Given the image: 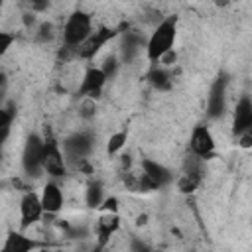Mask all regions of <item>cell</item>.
<instances>
[{"label":"cell","instance_id":"6da1fadb","mask_svg":"<svg viewBox=\"0 0 252 252\" xmlns=\"http://www.w3.org/2000/svg\"><path fill=\"white\" fill-rule=\"evenodd\" d=\"M175 35H177V18L175 16L163 18L156 26V30L152 32V35L146 41V55H148V59L158 63L165 53H169L173 49Z\"/></svg>","mask_w":252,"mask_h":252},{"label":"cell","instance_id":"7a4b0ae2","mask_svg":"<svg viewBox=\"0 0 252 252\" xmlns=\"http://www.w3.org/2000/svg\"><path fill=\"white\" fill-rule=\"evenodd\" d=\"M93 35V20L85 10H75L63 26V41L67 47L77 49Z\"/></svg>","mask_w":252,"mask_h":252},{"label":"cell","instance_id":"3957f363","mask_svg":"<svg viewBox=\"0 0 252 252\" xmlns=\"http://www.w3.org/2000/svg\"><path fill=\"white\" fill-rule=\"evenodd\" d=\"M43 158H45V138H41L39 134H30L22 150L24 171L30 177H39L43 171Z\"/></svg>","mask_w":252,"mask_h":252},{"label":"cell","instance_id":"277c9868","mask_svg":"<svg viewBox=\"0 0 252 252\" xmlns=\"http://www.w3.org/2000/svg\"><path fill=\"white\" fill-rule=\"evenodd\" d=\"M43 171L49 177H63L67 173V159L63 150L59 148V142L51 136L45 134V158H43Z\"/></svg>","mask_w":252,"mask_h":252},{"label":"cell","instance_id":"5b68a950","mask_svg":"<svg viewBox=\"0 0 252 252\" xmlns=\"http://www.w3.org/2000/svg\"><path fill=\"white\" fill-rule=\"evenodd\" d=\"M93 144H94V138H93L91 132H77V134L65 138V142H63L65 159H69L73 163H79V161L87 159V156L93 150Z\"/></svg>","mask_w":252,"mask_h":252},{"label":"cell","instance_id":"8992f818","mask_svg":"<svg viewBox=\"0 0 252 252\" xmlns=\"http://www.w3.org/2000/svg\"><path fill=\"white\" fill-rule=\"evenodd\" d=\"M226 87H228V75L220 73L215 79V83L211 85V91H209V98H207V114H209V118H219L224 112Z\"/></svg>","mask_w":252,"mask_h":252},{"label":"cell","instance_id":"52a82bcc","mask_svg":"<svg viewBox=\"0 0 252 252\" xmlns=\"http://www.w3.org/2000/svg\"><path fill=\"white\" fill-rule=\"evenodd\" d=\"M116 33H118V32H116L114 28H106V26L94 30L93 35H91L83 45H79V47L75 49V55L81 57V59H93V57L102 49V45H104L106 41H110Z\"/></svg>","mask_w":252,"mask_h":252},{"label":"cell","instance_id":"ba28073f","mask_svg":"<svg viewBox=\"0 0 252 252\" xmlns=\"http://www.w3.org/2000/svg\"><path fill=\"white\" fill-rule=\"evenodd\" d=\"M189 148H191L193 156H197L201 159H209L215 154V138H213L211 130L203 124L195 126L191 132V138H189Z\"/></svg>","mask_w":252,"mask_h":252},{"label":"cell","instance_id":"9c48e42d","mask_svg":"<svg viewBox=\"0 0 252 252\" xmlns=\"http://www.w3.org/2000/svg\"><path fill=\"white\" fill-rule=\"evenodd\" d=\"M106 75L102 73L100 67H89L83 75V81L79 85V91L77 94L81 98H98L102 89H104V83H106Z\"/></svg>","mask_w":252,"mask_h":252},{"label":"cell","instance_id":"30bf717a","mask_svg":"<svg viewBox=\"0 0 252 252\" xmlns=\"http://www.w3.org/2000/svg\"><path fill=\"white\" fill-rule=\"evenodd\" d=\"M43 203H41V195L33 193V191H26L22 201H20V219H22V228L32 226L33 222H37L43 215Z\"/></svg>","mask_w":252,"mask_h":252},{"label":"cell","instance_id":"8fae6325","mask_svg":"<svg viewBox=\"0 0 252 252\" xmlns=\"http://www.w3.org/2000/svg\"><path fill=\"white\" fill-rule=\"evenodd\" d=\"M250 128H252V98L244 94L238 98L232 112V134L242 136Z\"/></svg>","mask_w":252,"mask_h":252},{"label":"cell","instance_id":"7c38bea8","mask_svg":"<svg viewBox=\"0 0 252 252\" xmlns=\"http://www.w3.org/2000/svg\"><path fill=\"white\" fill-rule=\"evenodd\" d=\"M120 226V219L116 213H102L96 220V226H94V232H96V246L104 248L110 240V236L118 230Z\"/></svg>","mask_w":252,"mask_h":252},{"label":"cell","instance_id":"4fadbf2b","mask_svg":"<svg viewBox=\"0 0 252 252\" xmlns=\"http://www.w3.org/2000/svg\"><path fill=\"white\" fill-rule=\"evenodd\" d=\"M142 173L159 189V187H163V185H167L169 181H171V171L165 167V165H161V163H158V161H154V159H148V158H144L142 159Z\"/></svg>","mask_w":252,"mask_h":252},{"label":"cell","instance_id":"5bb4252c","mask_svg":"<svg viewBox=\"0 0 252 252\" xmlns=\"http://www.w3.org/2000/svg\"><path fill=\"white\" fill-rule=\"evenodd\" d=\"M37 246L39 244L33 238H30L28 234L10 230L8 236H6V240H4V244H2V250L0 252H32Z\"/></svg>","mask_w":252,"mask_h":252},{"label":"cell","instance_id":"9a60e30c","mask_svg":"<svg viewBox=\"0 0 252 252\" xmlns=\"http://www.w3.org/2000/svg\"><path fill=\"white\" fill-rule=\"evenodd\" d=\"M41 203H43V211L49 213V215H55L63 209V193H61V189L55 181H47L43 185Z\"/></svg>","mask_w":252,"mask_h":252},{"label":"cell","instance_id":"2e32d148","mask_svg":"<svg viewBox=\"0 0 252 252\" xmlns=\"http://www.w3.org/2000/svg\"><path fill=\"white\" fill-rule=\"evenodd\" d=\"M142 47H144V37H140L134 32H126L124 33V39H122V49H120L122 51V61L124 63L132 61L140 53Z\"/></svg>","mask_w":252,"mask_h":252},{"label":"cell","instance_id":"e0dca14e","mask_svg":"<svg viewBox=\"0 0 252 252\" xmlns=\"http://www.w3.org/2000/svg\"><path fill=\"white\" fill-rule=\"evenodd\" d=\"M124 185H126V189L138 191V193H148V191L158 189L144 173H132V171H128V173L124 175Z\"/></svg>","mask_w":252,"mask_h":252},{"label":"cell","instance_id":"ac0fdd59","mask_svg":"<svg viewBox=\"0 0 252 252\" xmlns=\"http://www.w3.org/2000/svg\"><path fill=\"white\" fill-rule=\"evenodd\" d=\"M148 81H150V85L154 87V89H158V91H169L171 89V75H169V71L165 69V67H152V71L148 73Z\"/></svg>","mask_w":252,"mask_h":252},{"label":"cell","instance_id":"d6986e66","mask_svg":"<svg viewBox=\"0 0 252 252\" xmlns=\"http://www.w3.org/2000/svg\"><path fill=\"white\" fill-rule=\"evenodd\" d=\"M85 201L91 209H96L104 203V195H102V183L98 179H93L89 181L87 185V193H85Z\"/></svg>","mask_w":252,"mask_h":252},{"label":"cell","instance_id":"ffe728a7","mask_svg":"<svg viewBox=\"0 0 252 252\" xmlns=\"http://www.w3.org/2000/svg\"><path fill=\"white\" fill-rule=\"evenodd\" d=\"M12 120H14V104L8 102L0 110V142H6L8 140L10 128H12Z\"/></svg>","mask_w":252,"mask_h":252},{"label":"cell","instance_id":"44dd1931","mask_svg":"<svg viewBox=\"0 0 252 252\" xmlns=\"http://www.w3.org/2000/svg\"><path fill=\"white\" fill-rule=\"evenodd\" d=\"M126 138H128V134L122 130V132H116V134H112L110 138H108V144H106V152L112 156V154H118L122 148H124V144H126Z\"/></svg>","mask_w":252,"mask_h":252},{"label":"cell","instance_id":"7402d4cb","mask_svg":"<svg viewBox=\"0 0 252 252\" xmlns=\"http://www.w3.org/2000/svg\"><path fill=\"white\" fill-rule=\"evenodd\" d=\"M53 35H55V32H53V24H49V22H43V24H39V28H37V41H41V43H47V41H51L53 39Z\"/></svg>","mask_w":252,"mask_h":252},{"label":"cell","instance_id":"603a6c76","mask_svg":"<svg viewBox=\"0 0 252 252\" xmlns=\"http://www.w3.org/2000/svg\"><path fill=\"white\" fill-rule=\"evenodd\" d=\"M100 69H102V73L106 75V79H112V77L116 75V71H118V59H116V55H108V57H104Z\"/></svg>","mask_w":252,"mask_h":252},{"label":"cell","instance_id":"cb8c5ba5","mask_svg":"<svg viewBox=\"0 0 252 252\" xmlns=\"http://www.w3.org/2000/svg\"><path fill=\"white\" fill-rule=\"evenodd\" d=\"M94 112H96V102H94V98H83L81 116H83V118H91V116H94Z\"/></svg>","mask_w":252,"mask_h":252},{"label":"cell","instance_id":"d4e9b609","mask_svg":"<svg viewBox=\"0 0 252 252\" xmlns=\"http://www.w3.org/2000/svg\"><path fill=\"white\" fill-rule=\"evenodd\" d=\"M14 41V35L10 32H0V53H6Z\"/></svg>","mask_w":252,"mask_h":252},{"label":"cell","instance_id":"484cf974","mask_svg":"<svg viewBox=\"0 0 252 252\" xmlns=\"http://www.w3.org/2000/svg\"><path fill=\"white\" fill-rule=\"evenodd\" d=\"M100 207H102L104 213H116V209H118V199H116V197H108V199H104V203H102Z\"/></svg>","mask_w":252,"mask_h":252},{"label":"cell","instance_id":"4316f807","mask_svg":"<svg viewBox=\"0 0 252 252\" xmlns=\"http://www.w3.org/2000/svg\"><path fill=\"white\" fill-rule=\"evenodd\" d=\"M238 138H240V142H238V144H240V148H246V150H248V148H252V128H250V130H246V132H244L242 136H238Z\"/></svg>","mask_w":252,"mask_h":252},{"label":"cell","instance_id":"83f0119b","mask_svg":"<svg viewBox=\"0 0 252 252\" xmlns=\"http://www.w3.org/2000/svg\"><path fill=\"white\" fill-rule=\"evenodd\" d=\"M130 252H150V248H148L142 240L134 238V240H132V244H130Z\"/></svg>","mask_w":252,"mask_h":252},{"label":"cell","instance_id":"f1b7e54d","mask_svg":"<svg viewBox=\"0 0 252 252\" xmlns=\"http://www.w3.org/2000/svg\"><path fill=\"white\" fill-rule=\"evenodd\" d=\"M37 252H65V250H53V248H39Z\"/></svg>","mask_w":252,"mask_h":252},{"label":"cell","instance_id":"f546056e","mask_svg":"<svg viewBox=\"0 0 252 252\" xmlns=\"http://www.w3.org/2000/svg\"><path fill=\"white\" fill-rule=\"evenodd\" d=\"M102 250H104V248H100V246H96V248H94L93 252H102Z\"/></svg>","mask_w":252,"mask_h":252}]
</instances>
